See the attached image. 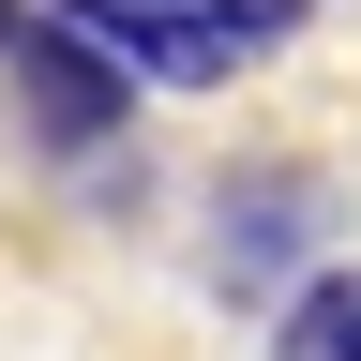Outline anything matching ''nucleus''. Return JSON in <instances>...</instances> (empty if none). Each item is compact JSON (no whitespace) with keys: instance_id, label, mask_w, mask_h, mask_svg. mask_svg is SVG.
Instances as JSON below:
<instances>
[{"instance_id":"2","label":"nucleus","mask_w":361,"mask_h":361,"mask_svg":"<svg viewBox=\"0 0 361 361\" xmlns=\"http://www.w3.org/2000/svg\"><path fill=\"white\" fill-rule=\"evenodd\" d=\"M316 256H331V180H316V166H226L211 180V226H196L211 301H256L271 316Z\"/></svg>"},{"instance_id":"3","label":"nucleus","mask_w":361,"mask_h":361,"mask_svg":"<svg viewBox=\"0 0 361 361\" xmlns=\"http://www.w3.org/2000/svg\"><path fill=\"white\" fill-rule=\"evenodd\" d=\"M271 361H361V271H301L271 301Z\"/></svg>"},{"instance_id":"1","label":"nucleus","mask_w":361,"mask_h":361,"mask_svg":"<svg viewBox=\"0 0 361 361\" xmlns=\"http://www.w3.org/2000/svg\"><path fill=\"white\" fill-rule=\"evenodd\" d=\"M0 75H16V106H30L45 151H121V135H135V90H151L121 45H90L61 0H0Z\"/></svg>"}]
</instances>
